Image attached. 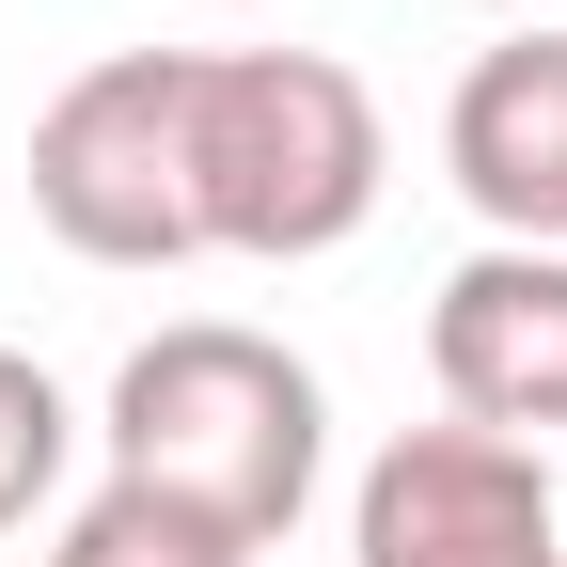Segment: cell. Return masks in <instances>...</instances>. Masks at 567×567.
<instances>
[{"mask_svg": "<svg viewBox=\"0 0 567 567\" xmlns=\"http://www.w3.org/2000/svg\"><path fill=\"white\" fill-rule=\"evenodd\" d=\"M379 189H394L379 95L331 48H189V205H205V252L316 268V252H347L379 221Z\"/></svg>", "mask_w": 567, "mask_h": 567, "instance_id": "2", "label": "cell"}, {"mask_svg": "<svg viewBox=\"0 0 567 567\" xmlns=\"http://www.w3.org/2000/svg\"><path fill=\"white\" fill-rule=\"evenodd\" d=\"M32 221L80 268H189V48H111L32 111Z\"/></svg>", "mask_w": 567, "mask_h": 567, "instance_id": "3", "label": "cell"}, {"mask_svg": "<svg viewBox=\"0 0 567 567\" xmlns=\"http://www.w3.org/2000/svg\"><path fill=\"white\" fill-rule=\"evenodd\" d=\"M347 567H567L551 457L488 442V425H394L347 488Z\"/></svg>", "mask_w": 567, "mask_h": 567, "instance_id": "4", "label": "cell"}, {"mask_svg": "<svg viewBox=\"0 0 567 567\" xmlns=\"http://www.w3.org/2000/svg\"><path fill=\"white\" fill-rule=\"evenodd\" d=\"M473 17H520V0H473Z\"/></svg>", "mask_w": 567, "mask_h": 567, "instance_id": "9", "label": "cell"}, {"mask_svg": "<svg viewBox=\"0 0 567 567\" xmlns=\"http://www.w3.org/2000/svg\"><path fill=\"white\" fill-rule=\"evenodd\" d=\"M425 379H442L457 425L551 457V425H567V252H520V237L457 252L442 300H425Z\"/></svg>", "mask_w": 567, "mask_h": 567, "instance_id": "5", "label": "cell"}, {"mask_svg": "<svg viewBox=\"0 0 567 567\" xmlns=\"http://www.w3.org/2000/svg\"><path fill=\"white\" fill-rule=\"evenodd\" d=\"M442 174L488 237L567 252V32H505L473 48V80L442 111Z\"/></svg>", "mask_w": 567, "mask_h": 567, "instance_id": "6", "label": "cell"}, {"mask_svg": "<svg viewBox=\"0 0 567 567\" xmlns=\"http://www.w3.org/2000/svg\"><path fill=\"white\" fill-rule=\"evenodd\" d=\"M111 488H158L174 520L237 536V551H284L316 505V457H331V394L284 331H237V316H174L111 363Z\"/></svg>", "mask_w": 567, "mask_h": 567, "instance_id": "1", "label": "cell"}, {"mask_svg": "<svg viewBox=\"0 0 567 567\" xmlns=\"http://www.w3.org/2000/svg\"><path fill=\"white\" fill-rule=\"evenodd\" d=\"M63 473H80V394H63L32 347H0V536H17Z\"/></svg>", "mask_w": 567, "mask_h": 567, "instance_id": "7", "label": "cell"}, {"mask_svg": "<svg viewBox=\"0 0 567 567\" xmlns=\"http://www.w3.org/2000/svg\"><path fill=\"white\" fill-rule=\"evenodd\" d=\"M48 567H252V551L205 536V520H174L158 488H95V505L48 536Z\"/></svg>", "mask_w": 567, "mask_h": 567, "instance_id": "8", "label": "cell"}]
</instances>
